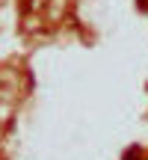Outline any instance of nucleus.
Segmentation results:
<instances>
[{
    "label": "nucleus",
    "instance_id": "obj_1",
    "mask_svg": "<svg viewBox=\"0 0 148 160\" xmlns=\"http://www.w3.org/2000/svg\"><path fill=\"white\" fill-rule=\"evenodd\" d=\"M121 160H139V145H131V148L125 151V157Z\"/></svg>",
    "mask_w": 148,
    "mask_h": 160
}]
</instances>
